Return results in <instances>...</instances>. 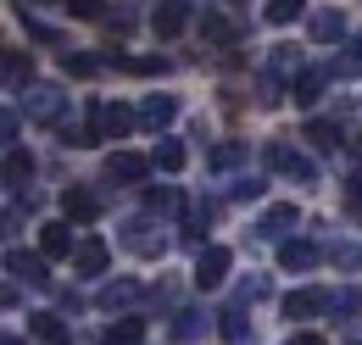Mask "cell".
I'll use <instances>...</instances> for the list:
<instances>
[{"label":"cell","mask_w":362,"mask_h":345,"mask_svg":"<svg viewBox=\"0 0 362 345\" xmlns=\"http://www.w3.org/2000/svg\"><path fill=\"white\" fill-rule=\"evenodd\" d=\"M117 240H123V251H134V257H145V262L168 257V234H162L156 212H145V217H129V223L117 228Z\"/></svg>","instance_id":"1"},{"label":"cell","mask_w":362,"mask_h":345,"mask_svg":"<svg viewBox=\"0 0 362 345\" xmlns=\"http://www.w3.org/2000/svg\"><path fill=\"white\" fill-rule=\"evenodd\" d=\"M17 95H23V112H28V123L62 129V106H67V95H62L56 84H40V78H34V84L17 89Z\"/></svg>","instance_id":"2"},{"label":"cell","mask_w":362,"mask_h":345,"mask_svg":"<svg viewBox=\"0 0 362 345\" xmlns=\"http://www.w3.org/2000/svg\"><path fill=\"white\" fill-rule=\"evenodd\" d=\"M268 168L273 172H284V178H296V184H317V162L313 156H301L296 145H284V139H268Z\"/></svg>","instance_id":"3"},{"label":"cell","mask_w":362,"mask_h":345,"mask_svg":"<svg viewBox=\"0 0 362 345\" xmlns=\"http://www.w3.org/2000/svg\"><path fill=\"white\" fill-rule=\"evenodd\" d=\"M62 212H67V223H95V217L106 212V201L95 189H84V184H67L62 189Z\"/></svg>","instance_id":"4"},{"label":"cell","mask_w":362,"mask_h":345,"mask_svg":"<svg viewBox=\"0 0 362 345\" xmlns=\"http://www.w3.org/2000/svg\"><path fill=\"white\" fill-rule=\"evenodd\" d=\"M228 279V251L223 245H201V257H195V290H218Z\"/></svg>","instance_id":"5"},{"label":"cell","mask_w":362,"mask_h":345,"mask_svg":"<svg viewBox=\"0 0 362 345\" xmlns=\"http://www.w3.org/2000/svg\"><path fill=\"white\" fill-rule=\"evenodd\" d=\"M151 168H156V162H151V156H134V151H112V156H106V178H112V184H139Z\"/></svg>","instance_id":"6"},{"label":"cell","mask_w":362,"mask_h":345,"mask_svg":"<svg viewBox=\"0 0 362 345\" xmlns=\"http://www.w3.org/2000/svg\"><path fill=\"white\" fill-rule=\"evenodd\" d=\"M317 312H334V296L329 290H290L284 296V317H317Z\"/></svg>","instance_id":"7"},{"label":"cell","mask_w":362,"mask_h":345,"mask_svg":"<svg viewBox=\"0 0 362 345\" xmlns=\"http://www.w3.org/2000/svg\"><path fill=\"white\" fill-rule=\"evenodd\" d=\"M290 228H296V201H279V206H268V212L257 217L251 234H257V240H284Z\"/></svg>","instance_id":"8"},{"label":"cell","mask_w":362,"mask_h":345,"mask_svg":"<svg viewBox=\"0 0 362 345\" xmlns=\"http://www.w3.org/2000/svg\"><path fill=\"white\" fill-rule=\"evenodd\" d=\"M134 123H139V112H129V106H95V129H100V139H123Z\"/></svg>","instance_id":"9"},{"label":"cell","mask_w":362,"mask_h":345,"mask_svg":"<svg viewBox=\"0 0 362 345\" xmlns=\"http://www.w3.org/2000/svg\"><path fill=\"white\" fill-rule=\"evenodd\" d=\"M6 273H11V279H28V284H40V290L50 284L45 251H40V257H28V251H6Z\"/></svg>","instance_id":"10"},{"label":"cell","mask_w":362,"mask_h":345,"mask_svg":"<svg viewBox=\"0 0 362 345\" xmlns=\"http://www.w3.org/2000/svg\"><path fill=\"white\" fill-rule=\"evenodd\" d=\"M279 267H284V273H307V267H317V245H313V240H279Z\"/></svg>","instance_id":"11"},{"label":"cell","mask_w":362,"mask_h":345,"mask_svg":"<svg viewBox=\"0 0 362 345\" xmlns=\"http://www.w3.org/2000/svg\"><path fill=\"white\" fill-rule=\"evenodd\" d=\"M201 40L218 45V50H234V45H240V28L228 23L223 11H201Z\"/></svg>","instance_id":"12"},{"label":"cell","mask_w":362,"mask_h":345,"mask_svg":"<svg viewBox=\"0 0 362 345\" xmlns=\"http://www.w3.org/2000/svg\"><path fill=\"white\" fill-rule=\"evenodd\" d=\"M184 23H189V6H184V0H168V6H156V11H151V28H156L162 40L184 34Z\"/></svg>","instance_id":"13"},{"label":"cell","mask_w":362,"mask_h":345,"mask_svg":"<svg viewBox=\"0 0 362 345\" xmlns=\"http://www.w3.org/2000/svg\"><path fill=\"white\" fill-rule=\"evenodd\" d=\"M173 117H179V100H173V95H151V100L139 106V123H145V129H156V134L168 129Z\"/></svg>","instance_id":"14"},{"label":"cell","mask_w":362,"mask_h":345,"mask_svg":"<svg viewBox=\"0 0 362 345\" xmlns=\"http://www.w3.org/2000/svg\"><path fill=\"white\" fill-rule=\"evenodd\" d=\"M139 301V284H129V279H112V284H100V296H95V306L100 312H123V306Z\"/></svg>","instance_id":"15"},{"label":"cell","mask_w":362,"mask_h":345,"mask_svg":"<svg viewBox=\"0 0 362 345\" xmlns=\"http://www.w3.org/2000/svg\"><path fill=\"white\" fill-rule=\"evenodd\" d=\"M28 334H34L40 345H67V340H73L67 323H62L56 312H34V317H28Z\"/></svg>","instance_id":"16"},{"label":"cell","mask_w":362,"mask_h":345,"mask_svg":"<svg viewBox=\"0 0 362 345\" xmlns=\"http://www.w3.org/2000/svg\"><path fill=\"white\" fill-rule=\"evenodd\" d=\"M268 73H273V78H284V84H296V78L307 73V67H301V50H296V45H273Z\"/></svg>","instance_id":"17"},{"label":"cell","mask_w":362,"mask_h":345,"mask_svg":"<svg viewBox=\"0 0 362 345\" xmlns=\"http://www.w3.org/2000/svg\"><path fill=\"white\" fill-rule=\"evenodd\" d=\"M40 251L45 257H73L78 245H73V223H45L40 228Z\"/></svg>","instance_id":"18"},{"label":"cell","mask_w":362,"mask_h":345,"mask_svg":"<svg viewBox=\"0 0 362 345\" xmlns=\"http://www.w3.org/2000/svg\"><path fill=\"white\" fill-rule=\"evenodd\" d=\"M106 262H112L106 240H78V251H73V267H78V273H106Z\"/></svg>","instance_id":"19"},{"label":"cell","mask_w":362,"mask_h":345,"mask_svg":"<svg viewBox=\"0 0 362 345\" xmlns=\"http://www.w3.org/2000/svg\"><path fill=\"white\" fill-rule=\"evenodd\" d=\"M307 34H313V45H334L340 34H346V17H340V11H313Z\"/></svg>","instance_id":"20"},{"label":"cell","mask_w":362,"mask_h":345,"mask_svg":"<svg viewBox=\"0 0 362 345\" xmlns=\"http://www.w3.org/2000/svg\"><path fill=\"white\" fill-rule=\"evenodd\" d=\"M34 84V56L28 50H6V89H28Z\"/></svg>","instance_id":"21"},{"label":"cell","mask_w":362,"mask_h":345,"mask_svg":"<svg viewBox=\"0 0 362 345\" xmlns=\"http://www.w3.org/2000/svg\"><path fill=\"white\" fill-rule=\"evenodd\" d=\"M34 178V156H23L17 145H6V189H23Z\"/></svg>","instance_id":"22"},{"label":"cell","mask_w":362,"mask_h":345,"mask_svg":"<svg viewBox=\"0 0 362 345\" xmlns=\"http://www.w3.org/2000/svg\"><path fill=\"white\" fill-rule=\"evenodd\" d=\"M240 162H245V145H240V139H223V145L206 151V168L212 172H228V168H240Z\"/></svg>","instance_id":"23"},{"label":"cell","mask_w":362,"mask_h":345,"mask_svg":"<svg viewBox=\"0 0 362 345\" xmlns=\"http://www.w3.org/2000/svg\"><path fill=\"white\" fill-rule=\"evenodd\" d=\"M357 73H362V34L346 45L334 62H329V78H357Z\"/></svg>","instance_id":"24"},{"label":"cell","mask_w":362,"mask_h":345,"mask_svg":"<svg viewBox=\"0 0 362 345\" xmlns=\"http://www.w3.org/2000/svg\"><path fill=\"white\" fill-rule=\"evenodd\" d=\"M106 345H145V317H117L106 329Z\"/></svg>","instance_id":"25"},{"label":"cell","mask_w":362,"mask_h":345,"mask_svg":"<svg viewBox=\"0 0 362 345\" xmlns=\"http://www.w3.org/2000/svg\"><path fill=\"white\" fill-rule=\"evenodd\" d=\"M145 206L156 217H173L179 212V189H173V184H151V189H145Z\"/></svg>","instance_id":"26"},{"label":"cell","mask_w":362,"mask_h":345,"mask_svg":"<svg viewBox=\"0 0 362 345\" xmlns=\"http://www.w3.org/2000/svg\"><path fill=\"white\" fill-rule=\"evenodd\" d=\"M290 95H296V106H317V100H323V73H301V78L290 84Z\"/></svg>","instance_id":"27"},{"label":"cell","mask_w":362,"mask_h":345,"mask_svg":"<svg viewBox=\"0 0 362 345\" xmlns=\"http://www.w3.org/2000/svg\"><path fill=\"white\" fill-rule=\"evenodd\" d=\"M218 329H223L228 340L240 345L245 334H251V317H245V306H228V312H218Z\"/></svg>","instance_id":"28"},{"label":"cell","mask_w":362,"mask_h":345,"mask_svg":"<svg viewBox=\"0 0 362 345\" xmlns=\"http://www.w3.org/2000/svg\"><path fill=\"white\" fill-rule=\"evenodd\" d=\"M151 162H156L162 172H179V168H184V145H179V139H156Z\"/></svg>","instance_id":"29"},{"label":"cell","mask_w":362,"mask_h":345,"mask_svg":"<svg viewBox=\"0 0 362 345\" xmlns=\"http://www.w3.org/2000/svg\"><path fill=\"white\" fill-rule=\"evenodd\" d=\"M307 139H313V145H323V151H334L346 134H340V123H329V117H313V123H307Z\"/></svg>","instance_id":"30"},{"label":"cell","mask_w":362,"mask_h":345,"mask_svg":"<svg viewBox=\"0 0 362 345\" xmlns=\"http://www.w3.org/2000/svg\"><path fill=\"white\" fill-rule=\"evenodd\" d=\"M173 317H179V323H173V340H184V345H189L201 329H206V317H201L195 306H184V312H173Z\"/></svg>","instance_id":"31"},{"label":"cell","mask_w":362,"mask_h":345,"mask_svg":"<svg viewBox=\"0 0 362 345\" xmlns=\"http://www.w3.org/2000/svg\"><path fill=\"white\" fill-rule=\"evenodd\" d=\"M62 73H67V78H95L100 62H95V56H73V50H62Z\"/></svg>","instance_id":"32"},{"label":"cell","mask_w":362,"mask_h":345,"mask_svg":"<svg viewBox=\"0 0 362 345\" xmlns=\"http://www.w3.org/2000/svg\"><path fill=\"white\" fill-rule=\"evenodd\" d=\"M262 189H268V184H262V178H257V172H240V178H234V184H228V201H257V195H262Z\"/></svg>","instance_id":"33"},{"label":"cell","mask_w":362,"mask_h":345,"mask_svg":"<svg viewBox=\"0 0 362 345\" xmlns=\"http://www.w3.org/2000/svg\"><path fill=\"white\" fill-rule=\"evenodd\" d=\"M262 296H268V279L257 273V279H245V284L234 290V306H257V301H262Z\"/></svg>","instance_id":"34"},{"label":"cell","mask_w":362,"mask_h":345,"mask_svg":"<svg viewBox=\"0 0 362 345\" xmlns=\"http://www.w3.org/2000/svg\"><path fill=\"white\" fill-rule=\"evenodd\" d=\"M279 95H284V78H273L268 67H262V78H257V100H262V106H279Z\"/></svg>","instance_id":"35"},{"label":"cell","mask_w":362,"mask_h":345,"mask_svg":"<svg viewBox=\"0 0 362 345\" xmlns=\"http://www.w3.org/2000/svg\"><path fill=\"white\" fill-rule=\"evenodd\" d=\"M307 0H268V23H296Z\"/></svg>","instance_id":"36"},{"label":"cell","mask_w":362,"mask_h":345,"mask_svg":"<svg viewBox=\"0 0 362 345\" xmlns=\"http://www.w3.org/2000/svg\"><path fill=\"white\" fill-rule=\"evenodd\" d=\"M362 312V290H340L334 296V317H357Z\"/></svg>","instance_id":"37"},{"label":"cell","mask_w":362,"mask_h":345,"mask_svg":"<svg viewBox=\"0 0 362 345\" xmlns=\"http://www.w3.org/2000/svg\"><path fill=\"white\" fill-rule=\"evenodd\" d=\"M62 11H73V17H84V23L106 17V11H100V0H62Z\"/></svg>","instance_id":"38"},{"label":"cell","mask_w":362,"mask_h":345,"mask_svg":"<svg viewBox=\"0 0 362 345\" xmlns=\"http://www.w3.org/2000/svg\"><path fill=\"white\" fill-rule=\"evenodd\" d=\"M100 23H106V34H129L134 28V11H106Z\"/></svg>","instance_id":"39"},{"label":"cell","mask_w":362,"mask_h":345,"mask_svg":"<svg viewBox=\"0 0 362 345\" xmlns=\"http://www.w3.org/2000/svg\"><path fill=\"white\" fill-rule=\"evenodd\" d=\"M212 217H218V201H195V206H189V223H195V228H206Z\"/></svg>","instance_id":"40"},{"label":"cell","mask_w":362,"mask_h":345,"mask_svg":"<svg viewBox=\"0 0 362 345\" xmlns=\"http://www.w3.org/2000/svg\"><path fill=\"white\" fill-rule=\"evenodd\" d=\"M28 40H40V45H62V34H56L50 23H28Z\"/></svg>","instance_id":"41"},{"label":"cell","mask_w":362,"mask_h":345,"mask_svg":"<svg viewBox=\"0 0 362 345\" xmlns=\"http://www.w3.org/2000/svg\"><path fill=\"white\" fill-rule=\"evenodd\" d=\"M17 129H23V123H17V112H6V117H0V139H6V145H17Z\"/></svg>","instance_id":"42"},{"label":"cell","mask_w":362,"mask_h":345,"mask_svg":"<svg viewBox=\"0 0 362 345\" xmlns=\"http://www.w3.org/2000/svg\"><path fill=\"white\" fill-rule=\"evenodd\" d=\"M290 345H329L323 334H313V329H301V334H290Z\"/></svg>","instance_id":"43"},{"label":"cell","mask_w":362,"mask_h":345,"mask_svg":"<svg viewBox=\"0 0 362 345\" xmlns=\"http://www.w3.org/2000/svg\"><path fill=\"white\" fill-rule=\"evenodd\" d=\"M346 189H351V201H357V206H362V172H357V178H351V184H346Z\"/></svg>","instance_id":"44"},{"label":"cell","mask_w":362,"mask_h":345,"mask_svg":"<svg viewBox=\"0 0 362 345\" xmlns=\"http://www.w3.org/2000/svg\"><path fill=\"white\" fill-rule=\"evenodd\" d=\"M0 345H23V334H6V340H0Z\"/></svg>","instance_id":"45"},{"label":"cell","mask_w":362,"mask_h":345,"mask_svg":"<svg viewBox=\"0 0 362 345\" xmlns=\"http://www.w3.org/2000/svg\"><path fill=\"white\" fill-rule=\"evenodd\" d=\"M357 345H362V340H357Z\"/></svg>","instance_id":"46"}]
</instances>
